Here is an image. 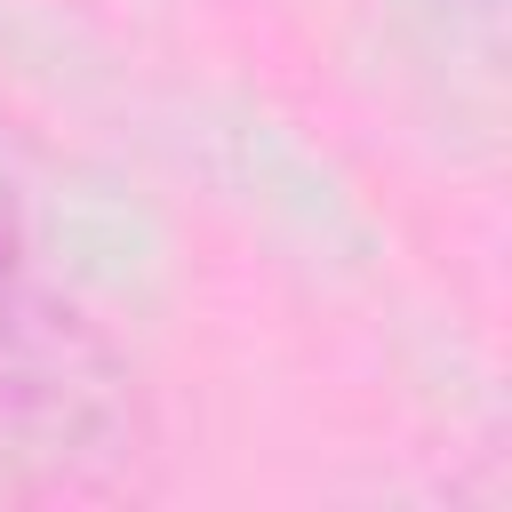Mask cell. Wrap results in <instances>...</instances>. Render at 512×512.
<instances>
[{
    "label": "cell",
    "mask_w": 512,
    "mask_h": 512,
    "mask_svg": "<svg viewBox=\"0 0 512 512\" xmlns=\"http://www.w3.org/2000/svg\"><path fill=\"white\" fill-rule=\"evenodd\" d=\"M120 416H128V368L64 296L40 288L32 248L0 200V440L64 456L120 432Z\"/></svg>",
    "instance_id": "obj_1"
}]
</instances>
